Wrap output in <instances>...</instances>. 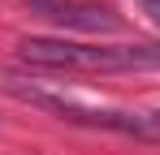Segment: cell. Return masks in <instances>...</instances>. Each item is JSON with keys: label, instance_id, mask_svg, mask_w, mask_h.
Returning <instances> with one entry per match:
<instances>
[{"label": "cell", "instance_id": "obj_2", "mask_svg": "<svg viewBox=\"0 0 160 155\" xmlns=\"http://www.w3.org/2000/svg\"><path fill=\"white\" fill-rule=\"evenodd\" d=\"M35 9H43V17L69 22L82 30H117V17L108 9H87V4H65V0H35Z\"/></svg>", "mask_w": 160, "mask_h": 155}, {"label": "cell", "instance_id": "obj_1", "mask_svg": "<svg viewBox=\"0 0 160 155\" xmlns=\"http://www.w3.org/2000/svg\"><path fill=\"white\" fill-rule=\"evenodd\" d=\"M18 60L35 69H78V73H121L160 65V48L143 43H74V39H22Z\"/></svg>", "mask_w": 160, "mask_h": 155}, {"label": "cell", "instance_id": "obj_3", "mask_svg": "<svg viewBox=\"0 0 160 155\" xmlns=\"http://www.w3.org/2000/svg\"><path fill=\"white\" fill-rule=\"evenodd\" d=\"M138 9H143V13H147V17L160 26V0H138Z\"/></svg>", "mask_w": 160, "mask_h": 155}]
</instances>
